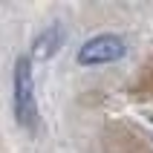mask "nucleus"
Returning a JSON list of instances; mask_svg holds the SVG:
<instances>
[{"mask_svg":"<svg viewBox=\"0 0 153 153\" xmlns=\"http://www.w3.org/2000/svg\"><path fill=\"white\" fill-rule=\"evenodd\" d=\"M15 116L17 124L32 130L38 124V101H35V78H32V61L20 55L15 61Z\"/></svg>","mask_w":153,"mask_h":153,"instance_id":"f257e3e1","label":"nucleus"},{"mask_svg":"<svg viewBox=\"0 0 153 153\" xmlns=\"http://www.w3.org/2000/svg\"><path fill=\"white\" fill-rule=\"evenodd\" d=\"M127 52L124 41L119 35H95L78 49V64L84 67H98V64H113Z\"/></svg>","mask_w":153,"mask_h":153,"instance_id":"f03ea898","label":"nucleus"},{"mask_svg":"<svg viewBox=\"0 0 153 153\" xmlns=\"http://www.w3.org/2000/svg\"><path fill=\"white\" fill-rule=\"evenodd\" d=\"M61 43H64V29H61L58 23H52V26H46V29H43V32L35 38L32 52H35V58L46 61V58H52V55L58 52Z\"/></svg>","mask_w":153,"mask_h":153,"instance_id":"7ed1b4c3","label":"nucleus"}]
</instances>
